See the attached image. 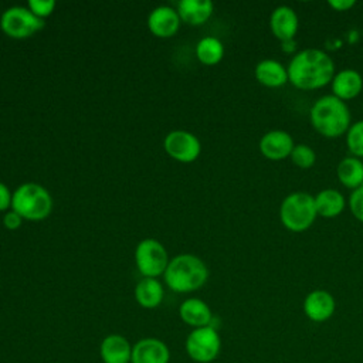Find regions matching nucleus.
<instances>
[{"label":"nucleus","instance_id":"1","mask_svg":"<svg viewBox=\"0 0 363 363\" xmlns=\"http://www.w3.org/2000/svg\"><path fill=\"white\" fill-rule=\"evenodd\" d=\"M286 71L288 81L294 86L312 91L332 82L335 77V62L323 50L305 48L291 58Z\"/></svg>","mask_w":363,"mask_h":363},{"label":"nucleus","instance_id":"2","mask_svg":"<svg viewBox=\"0 0 363 363\" xmlns=\"http://www.w3.org/2000/svg\"><path fill=\"white\" fill-rule=\"evenodd\" d=\"M309 118L313 129L326 138H337L352 125L347 104L335 95L318 98L311 108Z\"/></svg>","mask_w":363,"mask_h":363},{"label":"nucleus","instance_id":"3","mask_svg":"<svg viewBox=\"0 0 363 363\" xmlns=\"http://www.w3.org/2000/svg\"><path fill=\"white\" fill-rule=\"evenodd\" d=\"M208 278L203 259L193 254H180L169 261L164 281L174 292H191L201 288Z\"/></svg>","mask_w":363,"mask_h":363},{"label":"nucleus","instance_id":"4","mask_svg":"<svg viewBox=\"0 0 363 363\" xmlns=\"http://www.w3.org/2000/svg\"><path fill=\"white\" fill-rule=\"evenodd\" d=\"M11 208L21 218L31 221L44 220L52 210L51 194L37 183H24L13 193Z\"/></svg>","mask_w":363,"mask_h":363},{"label":"nucleus","instance_id":"5","mask_svg":"<svg viewBox=\"0 0 363 363\" xmlns=\"http://www.w3.org/2000/svg\"><path fill=\"white\" fill-rule=\"evenodd\" d=\"M315 199L306 191L289 193L279 206V218L284 227L294 233L308 230L316 218Z\"/></svg>","mask_w":363,"mask_h":363},{"label":"nucleus","instance_id":"6","mask_svg":"<svg viewBox=\"0 0 363 363\" xmlns=\"http://www.w3.org/2000/svg\"><path fill=\"white\" fill-rule=\"evenodd\" d=\"M221 350V339L214 326L193 329L186 339V352L197 363H210Z\"/></svg>","mask_w":363,"mask_h":363},{"label":"nucleus","instance_id":"7","mask_svg":"<svg viewBox=\"0 0 363 363\" xmlns=\"http://www.w3.org/2000/svg\"><path fill=\"white\" fill-rule=\"evenodd\" d=\"M135 259L139 272L145 278H156L164 274L169 265L166 248L153 238L142 240L135 251Z\"/></svg>","mask_w":363,"mask_h":363},{"label":"nucleus","instance_id":"8","mask_svg":"<svg viewBox=\"0 0 363 363\" xmlns=\"http://www.w3.org/2000/svg\"><path fill=\"white\" fill-rule=\"evenodd\" d=\"M0 27L9 37L26 38L44 27V18L37 17L30 9L14 6L1 14Z\"/></svg>","mask_w":363,"mask_h":363},{"label":"nucleus","instance_id":"9","mask_svg":"<svg viewBox=\"0 0 363 363\" xmlns=\"http://www.w3.org/2000/svg\"><path fill=\"white\" fill-rule=\"evenodd\" d=\"M164 150L179 162H193L201 152L197 136L187 130H173L164 138Z\"/></svg>","mask_w":363,"mask_h":363},{"label":"nucleus","instance_id":"10","mask_svg":"<svg viewBox=\"0 0 363 363\" xmlns=\"http://www.w3.org/2000/svg\"><path fill=\"white\" fill-rule=\"evenodd\" d=\"M335 309V298L329 291L325 289H313L303 299V312L306 318L315 323H322L330 319Z\"/></svg>","mask_w":363,"mask_h":363},{"label":"nucleus","instance_id":"11","mask_svg":"<svg viewBox=\"0 0 363 363\" xmlns=\"http://www.w3.org/2000/svg\"><path fill=\"white\" fill-rule=\"evenodd\" d=\"M295 143L292 136L281 129H274L267 133L259 140L261 153L269 160H282L291 156Z\"/></svg>","mask_w":363,"mask_h":363},{"label":"nucleus","instance_id":"12","mask_svg":"<svg viewBox=\"0 0 363 363\" xmlns=\"http://www.w3.org/2000/svg\"><path fill=\"white\" fill-rule=\"evenodd\" d=\"M170 352L164 342L145 337L132 346L130 363H169Z\"/></svg>","mask_w":363,"mask_h":363},{"label":"nucleus","instance_id":"13","mask_svg":"<svg viewBox=\"0 0 363 363\" xmlns=\"http://www.w3.org/2000/svg\"><path fill=\"white\" fill-rule=\"evenodd\" d=\"M269 27L272 34L282 43L294 40L299 27V20L295 10L289 6H278L271 13Z\"/></svg>","mask_w":363,"mask_h":363},{"label":"nucleus","instance_id":"14","mask_svg":"<svg viewBox=\"0 0 363 363\" xmlns=\"http://www.w3.org/2000/svg\"><path fill=\"white\" fill-rule=\"evenodd\" d=\"M332 95L342 101L356 98L363 89V77L359 71L352 68L340 69L335 74L332 82Z\"/></svg>","mask_w":363,"mask_h":363},{"label":"nucleus","instance_id":"15","mask_svg":"<svg viewBox=\"0 0 363 363\" xmlns=\"http://www.w3.org/2000/svg\"><path fill=\"white\" fill-rule=\"evenodd\" d=\"M149 30L157 37H172L180 27L179 13L169 7L160 6L152 10L147 18Z\"/></svg>","mask_w":363,"mask_h":363},{"label":"nucleus","instance_id":"16","mask_svg":"<svg viewBox=\"0 0 363 363\" xmlns=\"http://www.w3.org/2000/svg\"><path fill=\"white\" fill-rule=\"evenodd\" d=\"M101 359L104 363H130L132 346L122 335H108L101 343Z\"/></svg>","mask_w":363,"mask_h":363},{"label":"nucleus","instance_id":"17","mask_svg":"<svg viewBox=\"0 0 363 363\" xmlns=\"http://www.w3.org/2000/svg\"><path fill=\"white\" fill-rule=\"evenodd\" d=\"M179 313L182 320L189 326H193L194 329L210 326L213 320V313L210 306L199 298H189L183 301L179 308Z\"/></svg>","mask_w":363,"mask_h":363},{"label":"nucleus","instance_id":"18","mask_svg":"<svg viewBox=\"0 0 363 363\" xmlns=\"http://www.w3.org/2000/svg\"><path fill=\"white\" fill-rule=\"evenodd\" d=\"M255 78L259 84L269 86V88H278L288 82V71L286 68L277 60H262L255 65Z\"/></svg>","mask_w":363,"mask_h":363},{"label":"nucleus","instance_id":"19","mask_svg":"<svg viewBox=\"0 0 363 363\" xmlns=\"http://www.w3.org/2000/svg\"><path fill=\"white\" fill-rule=\"evenodd\" d=\"M213 3L210 0H182L177 4L179 17L193 26L206 23L213 14Z\"/></svg>","mask_w":363,"mask_h":363},{"label":"nucleus","instance_id":"20","mask_svg":"<svg viewBox=\"0 0 363 363\" xmlns=\"http://www.w3.org/2000/svg\"><path fill=\"white\" fill-rule=\"evenodd\" d=\"M315 199L316 213L325 218H333L339 216L345 208V197L336 189H323L320 190Z\"/></svg>","mask_w":363,"mask_h":363},{"label":"nucleus","instance_id":"21","mask_svg":"<svg viewBox=\"0 0 363 363\" xmlns=\"http://www.w3.org/2000/svg\"><path fill=\"white\" fill-rule=\"evenodd\" d=\"M337 179L347 189H357L363 186V162L354 156L343 157L336 169Z\"/></svg>","mask_w":363,"mask_h":363},{"label":"nucleus","instance_id":"22","mask_svg":"<svg viewBox=\"0 0 363 363\" xmlns=\"http://www.w3.org/2000/svg\"><path fill=\"white\" fill-rule=\"evenodd\" d=\"M135 298L146 309L156 308L163 301V286L156 278H143L135 288Z\"/></svg>","mask_w":363,"mask_h":363},{"label":"nucleus","instance_id":"23","mask_svg":"<svg viewBox=\"0 0 363 363\" xmlns=\"http://www.w3.org/2000/svg\"><path fill=\"white\" fill-rule=\"evenodd\" d=\"M196 55L203 64H207V65L217 64L218 61H221L224 55V45L216 37H211V35L204 37L196 45Z\"/></svg>","mask_w":363,"mask_h":363},{"label":"nucleus","instance_id":"24","mask_svg":"<svg viewBox=\"0 0 363 363\" xmlns=\"http://www.w3.org/2000/svg\"><path fill=\"white\" fill-rule=\"evenodd\" d=\"M346 145L352 156L363 157V119L352 123L346 132Z\"/></svg>","mask_w":363,"mask_h":363},{"label":"nucleus","instance_id":"25","mask_svg":"<svg viewBox=\"0 0 363 363\" xmlns=\"http://www.w3.org/2000/svg\"><path fill=\"white\" fill-rule=\"evenodd\" d=\"M291 160L294 164H296L301 169H309L315 164L316 160V153L315 150L305 143H298L294 146L291 152Z\"/></svg>","mask_w":363,"mask_h":363},{"label":"nucleus","instance_id":"26","mask_svg":"<svg viewBox=\"0 0 363 363\" xmlns=\"http://www.w3.org/2000/svg\"><path fill=\"white\" fill-rule=\"evenodd\" d=\"M349 208L354 218L363 223V186L354 189L349 197Z\"/></svg>","mask_w":363,"mask_h":363},{"label":"nucleus","instance_id":"27","mask_svg":"<svg viewBox=\"0 0 363 363\" xmlns=\"http://www.w3.org/2000/svg\"><path fill=\"white\" fill-rule=\"evenodd\" d=\"M28 9L37 17L44 18L54 11L55 1L54 0H28Z\"/></svg>","mask_w":363,"mask_h":363},{"label":"nucleus","instance_id":"28","mask_svg":"<svg viewBox=\"0 0 363 363\" xmlns=\"http://www.w3.org/2000/svg\"><path fill=\"white\" fill-rule=\"evenodd\" d=\"M21 217L16 213V211H9V213H6V216L3 217V224H4V227H7L9 230H16V228H18L20 225H21Z\"/></svg>","mask_w":363,"mask_h":363},{"label":"nucleus","instance_id":"29","mask_svg":"<svg viewBox=\"0 0 363 363\" xmlns=\"http://www.w3.org/2000/svg\"><path fill=\"white\" fill-rule=\"evenodd\" d=\"M11 199H13V194L10 193L9 187L0 182V211L11 206Z\"/></svg>","mask_w":363,"mask_h":363},{"label":"nucleus","instance_id":"30","mask_svg":"<svg viewBox=\"0 0 363 363\" xmlns=\"http://www.w3.org/2000/svg\"><path fill=\"white\" fill-rule=\"evenodd\" d=\"M328 4L336 11H346L352 9L356 4V1L354 0H329Z\"/></svg>","mask_w":363,"mask_h":363}]
</instances>
